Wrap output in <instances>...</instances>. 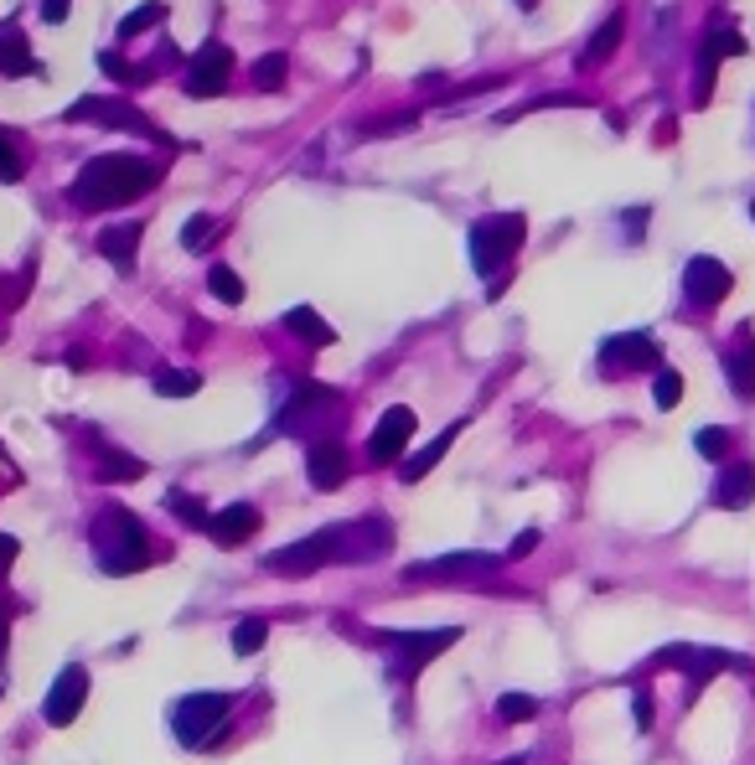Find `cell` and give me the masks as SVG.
I'll list each match as a JSON object with an SVG mask.
<instances>
[{
  "instance_id": "6da1fadb",
  "label": "cell",
  "mask_w": 755,
  "mask_h": 765,
  "mask_svg": "<svg viewBox=\"0 0 755 765\" xmlns=\"http://www.w3.org/2000/svg\"><path fill=\"white\" fill-rule=\"evenodd\" d=\"M161 181V166L145 156H94L78 176H73V202L83 212H104V207H125L135 197H145Z\"/></svg>"
},
{
  "instance_id": "7a4b0ae2",
  "label": "cell",
  "mask_w": 755,
  "mask_h": 765,
  "mask_svg": "<svg viewBox=\"0 0 755 765\" xmlns=\"http://www.w3.org/2000/svg\"><path fill=\"white\" fill-rule=\"evenodd\" d=\"M94 554L104 574H135L150 564V533L130 507H109L94 523Z\"/></svg>"
},
{
  "instance_id": "3957f363",
  "label": "cell",
  "mask_w": 755,
  "mask_h": 765,
  "mask_svg": "<svg viewBox=\"0 0 755 765\" xmlns=\"http://www.w3.org/2000/svg\"><path fill=\"white\" fill-rule=\"evenodd\" d=\"M337 424H342V399H337V388H326V383L295 388L290 399H285V409L275 414V430L306 440V445L337 440Z\"/></svg>"
},
{
  "instance_id": "277c9868",
  "label": "cell",
  "mask_w": 755,
  "mask_h": 765,
  "mask_svg": "<svg viewBox=\"0 0 755 765\" xmlns=\"http://www.w3.org/2000/svg\"><path fill=\"white\" fill-rule=\"evenodd\" d=\"M228 719H233V693H187L171 709V734L187 750H207L223 740Z\"/></svg>"
},
{
  "instance_id": "5b68a950",
  "label": "cell",
  "mask_w": 755,
  "mask_h": 765,
  "mask_svg": "<svg viewBox=\"0 0 755 765\" xmlns=\"http://www.w3.org/2000/svg\"><path fill=\"white\" fill-rule=\"evenodd\" d=\"M264 564L275 569V574H295V579H306V574H316V569H326V564H347V523L321 528V533L300 538V543H290V548H275V554H269Z\"/></svg>"
},
{
  "instance_id": "8992f818",
  "label": "cell",
  "mask_w": 755,
  "mask_h": 765,
  "mask_svg": "<svg viewBox=\"0 0 755 765\" xmlns=\"http://www.w3.org/2000/svg\"><path fill=\"white\" fill-rule=\"evenodd\" d=\"M523 233H528V223L518 218V212H492V218H481L471 228V264H476V274L507 269L512 254L523 249Z\"/></svg>"
},
{
  "instance_id": "52a82bcc",
  "label": "cell",
  "mask_w": 755,
  "mask_h": 765,
  "mask_svg": "<svg viewBox=\"0 0 755 765\" xmlns=\"http://www.w3.org/2000/svg\"><path fill=\"white\" fill-rule=\"evenodd\" d=\"M662 367V352L647 331H621V336H606L600 347V373L606 378H631V373H657Z\"/></svg>"
},
{
  "instance_id": "ba28073f",
  "label": "cell",
  "mask_w": 755,
  "mask_h": 765,
  "mask_svg": "<svg viewBox=\"0 0 755 765\" xmlns=\"http://www.w3.org/2000/svg\"><path fill=\"white\" fill-rule=\"evenodd\" d=\"M68 119H78V125H109V130H135L145 140H166V130H156L150 119L135 109V104H119V99H78L68 109Z\"/></svg>"
},
{
  "instance_id": "9c48e42d",
  "label": "cell",
  "mask_w": 755,
  "mask_h": 765,
  "mask_svg": "<svg viewBox=\"0 0 755 765\" xmlns=\"http://www.w3.org/2000/svg\"><path fill=\"white\" fill-rule=\"evenodd\" d=\"M83 703H88V667H83V662H68V667L52 678L47 698H42V719L63 729V724H73V719H78Z\"/></svg>"
},
{
  "instance_id": "30bf717a",
  "label": "cell",
  "mask_w": 755,
  "mask_h": 765,
  "mask_svg": "<svg viewBox=\"0 0 755 765\" xmlns=\"http://www.w3.org/2000/svg\"><path fill=\"white\" fill-rule=\"evenodd\" d=\"M730 290H735V274L724 269L719 259H709V254L688 259V269H683V295H688V305H704V311H714V305L730 300Z\"/></svg>"
},
{
  "instance_id": "8fae6325",
  "label": "cell",
  "mask_w": 755,
  "mask_h": 765,
  "mask_svg": "<svg viewBox=\"0 0 755 765\" xmlns=\"http://www.w3.org/2000/svg\"><path fill=\"white\" fill-rule=\"evenodd\" d=\"M228 78H233V52L223 42H202L192 52V63H187V94L192 99H213V94L228 88Z\"/></svg>"
},
{
  "instance_id": "7c38bea8",
  "label": "cell",
  "mask_w": 755,
  "mask_h": 765,
  "mask_svg": "<svg viewBox=\"0 0 755 765\" xmlns=\"http://www.w3.org/2000/svg\"><path fill=\"white\" fill-rule=\"evenodd\" d=\"M383 641H394V647H404L399 657H394V678H409V672H419L430 657H440L450 641H461V631L456 626H445V631H430V636H419V631H378Z\"/></svg>"
},
{
  "instance_id": "4fadbf2b",
  "label": "cell",
  "mask_w": 755,
  "mask_h": 765,
  "mask_svg": "<svg viewBox=\"0 0 755 765\" xmlns=\"http://www.w3.org/2000/svg\"><path fill=\"white\" fill-rule=\"evenodd\" d=\"M497 569H502L497 554H445V559L404 569V579H409V585H419V579H487Z\"/></svg>"
},
{
  "instance_id": "5bb4252c",
  "label": "cell",
  "mask_w": 755,
  "mask_h": 765,
  "mask_svg": "<svg viewBox=\"0 0 755 765\" xmlns=\"http://www.w3.org/2000/svg\"><path fill=\"white\" fill-rule=\"evenodd\" d=\"M409 435H414V409L394 404V409L378 419V430H373V440H368V461H373V466H394L399 455H404V445H409Z\"/></svg>"
},
{
  "instance_id": "9a60e30c",
  "label": "cell",
  "mask_w": 755,
  "mask_h": 765,
  "mask_svg": "<svg viewBox=\"0 0 755 765\" xmlns=\"http://www.w3.org/2000/svg\"><path fill=\"white\" fill-rule=\"evenodd\" d=\"M306 476L316 492H337V486L352 476V461H347V450L342 440H321V445H306Z\"/></svg>"
},
{
  "instance_id": "2e32d148",
  "label": "cell",
  "mask_w": 755,
  "mask_h": 765,
  "mask_svg": "<svg viewBox=\"0 0 755 765\" xmlns=\"http://www.w3.org/2000/svg\"><path fill=\"white\" fill-rule=\"evenodd\" d=\"M254 533H259V507H249V502H228L223 512H213V523H207V538L218 548H238Z\"/></svg>"
},
{
  "instance_id": "e0dca14e",
  "label": "cell",
  "mask_w": 755,
  "mask_h": 765,
  "mask_svg": "<svg viewBox=\"0 0 755 765\" xmlns=\"http://www.w3.org/2000/svg\"><path fill=\"white\" fill-rule=\"evenodd\" d=\"M724 378H730V393L740 404H755V336H750V326L724 352Z\"/></svg>"
},
{
  "instance_id": "ac0fdd59",
  "label": "cell",
  "mask_w": 755,
  "mask_h": 765,
  "mask_svg": "<svg viewBox=\"0 0 755 765\" xmlns=\"http://www.w3.org/2000/svg\"><path fill=\"white\" fill-rule=\"evenodd\" d=\"M714 502L724 512H745L755 502V466L750 461H724L719 481H714Z\"/></svg>"
},
{
  "instance_id": "d6986e66",
  "label": "cell",
  "mask_w": 755,
  "mask_h": 765,
  "mask_svg": "<svg viewBox=\"0 0 755 765\" xmlns=\"http://www.w3.org/2000/svg\"><path fill=\"white\" fill-rule=\"evenodd\" d=\"M140 233H145L140 223H114V228L99 233L94 249H99L114 269H125V274H130V269H135V254H140Z\"/></svg>"
},
{
  "instance_id": "ffe728a7",
  "label": "cell",
  "mask_w": 755,
  "mask_h": 765,
  "mask_svg": "<svg viewBox=\"0 0 755 765\" xmlns=\"http://www.w3.org/2000/svg\"><path fill=\"white\" fill-rule=\"evenodd\" d=\"M32 73H42V63L32 57V42H26V32L6 26L0 32V78H32Z\"/></svg>"
},
{
  "instance_id": "44dd1931",
  "label": "cell",
  "mask_w": 755,
  "mask_h": 765,
  "mask_svg": "<svg viewBox=\"0 0 755 765\" xmlns=\"http://www.w3.org/2000/svg\"><path fill=\"white\" fill-rule=\"evenodd\" d=\"M456 435H461V424H445V430H440V435H435L425 450H419L414 461H399V481H409V486H414L419 476H430V471L440 466V455L450 450V440H456Z\"/></svg>"
},
{
  "instance_id": "7402d4cb",
  "label": "cell",
  "mask_w": 755,
  "mask_h": 765,
  "mask_svg": "<svg viewBox=\"0 0 755 765\" xmlns=\"http://www.w3.org/2000/svg\"><path fill=\"white\" fill-rule=\"evenodd\" d=\"M621 37H626V16L616 11V16L600 21V32H595V37H590V47L580 52V68H600V63H606V57L621 47Z\"/></svg>"
},
{
  "instance_id": "603a6c76",
  "label": "cell",
  "mask_w": 755,
  "mask_h": 765,
  "mask_svg": "<svg viewBox=\"0 0 755 765\" xmlns=\"http://www.w3.org/2000/svg\"><path fill=\"white\" fill-rule=\"evenodd\" d=\"M285 326H290L295 336H306L311 347H331V342H337V331H331V326L311 311V305H295V311L285 316Z\"/></svg>"
},
{
  "instance_id": "cb8c5ba5",
  "label": "cell",
  "mask_w": 755,
  "mask_h": 765,
  "mask_svg": "<svg viewBox=\"0 0 755 765\" xmlns=\"http://www.w3.org/2000/svg\"><path fill=\"white\" fill-rule=\"evenodd\" d=\"M171 11H166V0H145V6H135L125 21H119V42H130V37H140V32H150V26H161Z\"/></svg>"
},
{
  "instance_id": "d4e9b609",
  "label": "cell",
  "mask_w": 755,
  "mask_h": 765,
  "mask_svg": "<svg viewBox=\"0 0 755 765\" xmlns=\"http://www.w3.org/2000/svg\"><path fill=\"white\" fill-rule=\"evenodd\" d=\"M285 78H290V57L285 52H264L254 63V88H264V94H280Z\"/></svg>"
},
{
  "instance_id": "484cf974",
  "label": "cell",
  "mask_w": 755,
  "mask_h": 765,
  "mask_svg": "<svg viewBox=\"0 0 755 765\" xmlns=\"http://www.w3.org/2000/svg\"><path fill=\"white\" fill-rule=\"evenodd\" d=\"M150 388H156L161 399H192V393L202 388V378H197V373H187V367H176V373L166 367V373H156V378H150Z\"/></svg>"
},
{
  "instance_id": "4316f807",
  "label": "cell",
  "mask_w": 755,
  "mask_h": 765,
  "mask_svg": "<svg viewBox=\"0 0 755 765\" xmlns=\"http://www.w3.org/2000/svg\"><path fill=\"white\" fill-rule=\"evenodd\" d=\"M94 476H99L104 486H114V481H140V476H145V466H140V461H130V455H119V450H109V455H99Z\"/></svg>"
},
{
  "instance_id": "83f0119b",
  "label": "cell",
  "mask_w": 755,
  "mask_h": 765,
  "mask_svg": "<svg viewBox=\"0 0 755 765\" xmlns=\"http://www.w3.org/2000/svg\"><path fill=\"white\" fill-rule=\"evenodd\" d=\"M213 233H218V223L207 218V212H192V218L181 223V249H187V254H207V243H213Z\"/></svg>"
},
{
  "instance_id": "f1b7e54d",
  "label": "cell",
  "mask_w": 755,
  "mask_h": 765,
  "mask_svg": "<svg viewBox=\"0 0 755 765\" xmlns=\"http://www.w3.org/2000/svg\"><path fill=\"white\" fill-rule=\"evenodd\" d=\"M652 399H657V409H678V399H683V373L678 367H657L652 373Z\"/></svg>"
},
{
  "instance_id": "f546056e",
  "label": "cell",
  "mask_w": 755,
  "mask_h": 765,
  "mask_svg": "<svg viewBox=\"0 0 755 765\" xmlns=\"http://www.w3.org/2000/svg\"><path fill=\"white\" fill-rule=\"evenodd\" d=\"M166 507H171V512L181 517V523H187V528H202V533H207V523H213V512H207V507H202L192 492H171V497H166Z\"/></svg>"
},
{
  "instance_id": "4dcf8cb0",
  "label": "cell",
  "mask_w": 755,
  "mask_h": 765,
  "mask_svg": "<svg viewBox=\"0 0 755 765\" xmlns=\"http://www.w3.org/2000/svg\"><path fill=\"white\" fill-rule=\"evenodd\" d=\"M533 714H538V698L533 693H502L497 698V719L502 724H528Z\"/></svg>"
},
{
  "instance_id": "1f68e13d",
  "label": "cell",
  "mask_w": 755,
  "mask_h": 765,
  "mask_svg": "<svg viewBox=\"0 0 755 765\" xmlns=\"http://www.w3.org/2000/svg\"><path fill=\"white\" fill-rule=\"evenodd\" d=\"M26 176V156H21V140L11 130H0V181H21Z\"/></svg>"
},
{
  "instance_id": "d6a6232c",
  "label": "cell",
  "mask_w": 755,
  "mask_h": 765,
  "mask_svg": "<svg viewBox=\"0 0 755 765\" xmlns=\"http://www.w3.org/2000/svg\"><path fill=\"white\" fill-rule=\"evenodd\" d=\"M207 290H213L223 305H238V300H244V280H238L228 264H213V274H207Z\"/></svg>"
},
{
  "instance_id": "836d02e7",
  "label": "cell",
  "mask_w": 755,
  "mask_h": 765,
  "mask_svg": "<svg viewBox=\"0 0 755 765\" xmlns=\"http://www.w3.org/2000/svg\"><path fill=\"white\" fill-rule=\"evenodd\" d=\"M693 445H699V455L704 461H730V430H719V424H709V430H699L693 435Z\"/></svg>"
},
{
  "instance_id": "e575fe53",
  "label": "cell",
  "mask_w": 755,
  "mask_h": 765,
  "mask_svg": "<svg viewBox=\"0 0 755 765\" xmlns=\"http://www.w3.org/2000/svg\"><path fill=\"white\" fill-rule=\"evenodd\" d=\"M264 641H269V626H264V621H238V626H233V652H238V657H254Z\"/></svg>"
},
{
  "instance_id": "d590c367",
  "label": "cell",
  "mask_w": 755,
  "mask_h": 765,
  "mask_svg": "<svg viewBox=\"0 0 755 765\" xmlns=\"http://www.w3.org/2000/svg\"><path fill=\"white\" fill-rule=\"evenodd\" d=\"M740 52H745V37L724 26V32H709V42H704V52H699V57H709V63H719V57H740Z\"/></svg>"
},
{
  "instance_id": "8d00e7d4",
  "label": "cell",
  "mask_w": 755,
  "mask_h": 765,
  "mask_svg": "<svg viewBox=\"0 0 755 765\" xmlns=\"http://www.w3.org/2000/svg\"><path fill=\"white\" fill-rule=\"evenodd\" d=\"M414 119H419L414 109H399L394 119H368V125H362V135H394V130H409Z\"/></svg>"
},
{
  "instance_id": "74e56055",
  "label": "cell",
  "mask_w": 755,
  "mask_h": 765,
  "mask_svg": "<svg viewBox=\"0 0 755 765\" xmlns=\"http://www.w3.org/2000/svg\"><path fill=\"white\" fill-rule=\"evenodd\" d=\"M533 548H538V528H523V533H518V543H512V554H507V559H523V554H533Z\"/></svg>"
},
{
  "instance_id": "f35d334b",
  "label": "cell",
  "mask_w": 755,
  "mask_h": 765,
  "mask_svg": "<svg viewBox=\"0 0 755 765\" xmlns=\"http://www.w3.org/2000/svg\"><path fill=\"white\" fill-rule=\"evenodd\" d=\"M16 554H21V543H16L11 533H0V574H6V569L16 564Z\"/></svg>"
},
{
  "instance_id": "ab89813d",
  "label": "cell",
  "mask_w": 755,
  "mask_h": 765,
  "mask_svg": "<svg viewBox=\"0 0 755 765\" xmlns=\"http://www.w3.org/2000/svg\"><path fill=\"white\" fill-rule=\"evenodd\" d=\"M68 6H73V0H42V16L57 26V21H68Z\"/></svg>"
},
{
  "instance_id": "60d3db41",
  "label": "cell",
  "mask_w": 755,
  "mask_h": 765,
  "mask_svg": "<svg viewBox=\"0 0 755 765\" xmlns=\"http://www.w3.org/2000/svg\"><path fill=\"white\" fill-rule=\"evenodd\" d=\"M631 703H637V729H652V698H647V693H637Z\"/></svg>"
},
{
  "instance_id": "b9f144b4",
  "label": "cell",
  "mask_w": 755,
  "mask_h": 765,
  "mask_svg": "<svg viewBox=\"0 0 755 765\" xmlns=\"http://www.w3.org/2000/svg\"><path fill=\"white\" fill-rule=\"evenodd\" d=\"M6 636H11V621H6V610H0V667H6Z\"/></svg>"
},
{
  "instance_id": "7bdbcfd3",
  "label": "cell",
  "mask_w": 755,
  "mask_h": 765,
  "mask_svg": "<svg viewBox=\"0 0 755 765\" xmlns=\"http://www.w3.org/2000/svg\"><path fill=\"white\" fill-rule=\"evenodd\" d=\"M497 765H528L523 755H507V760H497Z\"/></svg>"
},
{
  "instance_id": "ee69618b",
  "label": "cell",
  "mask_w": 755,
  "mask_h": 765,
  "mask_svg": "<svg viewBox=\"0 0 755 765\" xmlns=\"http://www.w3.org/2000/svg\"><path fill=\"white\" fill-rule=\"evenodd\" d=\"M518 6H523V11H533V0H518Z\"/></svg>"
},
{
  "instance_id": "f6af8a7d",
  "label": "cell",
  "mask_w": 755,
  "mask_h": 765,
  "mask_svg": "<svg viewBox=\"0 0 755 765\" xmlns=\"http://www.w3.org/2000/svg\"><path fill=\"white\" fill-rule=\"evenodd\" d=\"M750 218H755V202H750Z\"/></svg>"
}]
</instances>
